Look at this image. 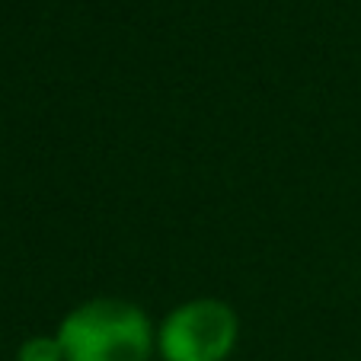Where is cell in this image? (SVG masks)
<instances>
[{"mask_svg":"<svg viewBox=\"0 0 361 361\" xmlns=\"http://www.w3.org/2000/svg\"><path fill=\"white\" fill-rule=\"evenodd\" d=\"M240 320L218 298H195L166 314L157 329L164 361H227L237 345Z\"/></svg>","mask_w":361,"mask_h":361,"instance_id":"7a4b0ae2","label":"cell"},{"mask_svg":"<svg viewBox=\"0 0 361 361\" xmlns=\"http://www.w3.org/2000/svg\"><path fill=\"white\" fill-rule=\"evenodd\" d=\"M58 339L64 361H147L157 336L137 304L96 298L64 317Z\"/></svg>","mask_w":361,"mask_h":361,"instance_id":"6da1fadb","label":"cell"},{"mask_svg":"<svg viewBox=\"0 0 361 361\" xmlns=\"http://www.w3.org/2000/svg\"><path fill=\"white\" fill-rule=\"evenodd\" d=\"M16 361H64V348L58 336H32L16 348Z\"/></svg>","mask_w":361,"mask_h":361,"instance_id":"3957f363","label":"cell"}]
</instances>
